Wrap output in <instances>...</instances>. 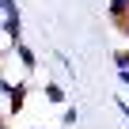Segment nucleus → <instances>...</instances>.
<instances>
[{"label": "nucleus", "mask_w": 129, "mask_h": 129, "mask_svg": "<svg viewBox=\"0 0 129 129\" xmlns=\"http://www.w3.org/2000/svg\"><path fill=\"white\" fill-rule=\"evenodd\" d=\"M4 15H19V4H15V0H0V19H4Z\"/></svg>", "instance_id": "obj_8"}, {"label": "nucleus", "mask_w": 129, "mask_h": 129, "mask_svg": "<svg viewBox=\"0 0 129 129\" xmlns=\"http://www.w3.org/2000/svg\"><path fill=\"white\" fill-rule=\"evenodd\" d=\"M76 121H80V110H76V106H64V110H61V125H69V129H72Z\"/></svg>", "instance_id": "obj_6"}, {"label": "nucleus", "mask_w": 129, "mask_h": 129, "mask_svg": "<svg viewBox=\"0 0 129 129\" xmlns=\"http://www.w3.org/2000/svg\"><path fill=\"white\" fill-rule=\"evenodd\" d=\"M12 84H15V80H8L4 72H0V99H8V91H12Z\"/></svg>", "instance_id": "obj_9"}, {"label": "nucleus", "mask_w": 129, "mask_h": 129, "mask_svg": "<svg viewBox=\"0 0 129 129\" xmlns=\"http://www.w3.org/2000/svg\"><path fill=\"white\" fill-rule=\"evenodd\" d=\"M118 84H121V87H129V69H118Z\"/></svg>", "instance_id": "obj_11"}, {"label": "nucleus", "mask_w": 129, "mask_h": 129, "mask_svg": "<svg viewBox=\"0 0 129 129\" xmlns=\"http://www.w3.org/2000/svg\"><path fill=\"white\" fill-rule=\"evenodd\" d=\"M0 129H12V125H8V121H0Z\"/></svg>", "instance_id": "obj_12"}, {"label": "nucleus", "mask_w": 129, "mask_h": 129, "mask_svg": "<svg viewBox=\"0 0 129 129\" xmlns=\"http://www.w3.org/2000/svg\"><path fill=\"white\" fill-rule=\"evenodd\" d=\"M12 53H15V61L23 64V72H34V69H38V53H34L27 42H15V49H12Z\"/></svg>", "instance_id": "obj_3"}, {"label": "nucleus", "mask_w": 129, "mask_h": 129, "mask_svg": "<svg viewBox=\"0 0 129 129\" xmlns=\"http://www.w3.org/2000/svg\"><path fill=\"white\" fill-rule=\"evenodd\" d=\"M0 34H8L12 46L23 42V19H19V15H4V19H0Z\"/></svg>", "instance_id": "obj_2"}, {"label": "nucleus", "mask_w": 129, "mask_h": 129, "mask_svg": "<svg viewBox=\"0 0 129 129\" xmlns=\"http://www.w3.org/2000/svg\"><path fill=\"white\" fill-rule=\"evenodd\" d=\"M114 106H118V114H121V118L129 121V103H125V99H114Z\"/></svg>", "instance_id": "obj_10"}, {"label": "nucleus", "mask_w": 129, "mask_h": 129, "mask_svg": "<svg viewBox=\"0 0 129 129\" xmlns=\"http://www.w3.org/2000/svg\"><path fill=\"white\" fill-rule=\"evenodd\" d=\"M30 129H46V125H30Z\"/></svg>", "instance_id": "obj_13"}, {"label": "nucleus", "mask_w": 129, "mask_h": 129, "mask_svg": "<svg viewBox=\"0 0 129 129\" xmlns=\"http://www.w3.org/2000/svg\"><path fill=\"white\" fill-rule=\"evenodd\" d=\"M46 99H49L53 106H64V87H61V84H46Z\"/></svg>", "instance_id": "obj_5"}, {"label": "nucleus", "mask_w": 129, "mask_h": 129, "mask_svg": "<svg viewBox=\"0 0 129 129\" xmlns=\"http://www.w3.org/2000/svg\"><path fill=\"white\" fill-rule=\"evenodd\" d=\"M106 15H110L114 23L129 19V0H106Z\"/></svg>", "instance_id": "obj_4"}, {"label": "nucleus", "mask_w": 129, "mask_h": 129, "mask_svg": "<svg viewBox=\"0 0 129 129\" xmlns=\"http://www.w3.org/2000/svg\"><path fill=\"white\" fill-rule=\"evenodd\" d=\"M114 69H129V46H118L114 49Z\"/></svg>", "instance_id": "obj_7"}, {"label": "nucleus", "mask_w": 129, "mask_h": 129, "mask_svg": "<svg viewBox=\"0 0 129 129\" xmlns=\"http://www.w3.org/2000/svg\"><path fill=\"white\" fill-rule=\"evenodd\" d=\"M27 91H30L27 80H15V84H12V91H8V110H12V114H19V110L27 106Z\"/></svg>", "instance_id": "obj_1"}]
</instances>
